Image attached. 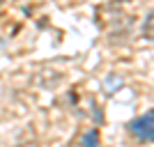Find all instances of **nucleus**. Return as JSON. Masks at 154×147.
Here are the masks:
<instances>
[{"mask_svg":"<svg viewBox=\"0 0 154 147\" xmlns=\"http://www.w3.org/2000/svg\"><path fill=\"white\" fill-rule=\"evenodd\" d=\"M129 131L134 136H138L140 140H152V113L140 115L138 120H134L129 124Z\"/></svg>","mask_w":154,"mask_h":147,"instance_id":"1","label":"nucleus"}]
</instances>
